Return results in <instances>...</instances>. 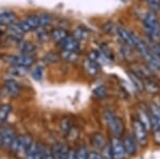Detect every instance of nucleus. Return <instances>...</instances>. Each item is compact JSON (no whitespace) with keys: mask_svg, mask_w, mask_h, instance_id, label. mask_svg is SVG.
<instances>
[{"mask_svg":"<svg viewBox=\"0 0 160 159\" xmlns=\"http://www.w3.org/2000/svg\"><path fill=\"white\" fill-rule=\"evenodd\" d=\"M143 25L146 33L152 40L157 41L160 37V22L156 13L148 11L143 18Z\"/></svg>","mask_w":160,"mask_h":159,"instance_id":"1","label":"nucleus"},{"mask_svg":"<svg viewBox=\"0 0 160 159\" xmlns=\"http://www.w3.org/2000/svg\"><path fill=\"white\" fill-rule=\"evenodd\" d=\"M104 117H105V121L107 123L108 127L110 128L111 132H112L115 137H118V136H121L123 134L124 125L120 117H118L112 111H109V110H106Z\"/></svg>","mask_w":160,"mask_h":159,"instance_id":"2","label":"nucleus"},{"mask_svg":"<svg viewBox=\"0 0 160 159\" xmlns=\"http://www.w3.org/2000/svg\"><path fill=\"white\" fill-rule=\"evenodd\" d=\"M149 113L152 117V130L154 132L155 142L160 144V107L156 104L149 106Z\"/></svg>","mask_w":160,"mask_h":159,"instance_id":"3","label":"nucleus"},{"mask_svg":"<svg viewBox=\"0 0 160 159\" xmlns=\"http://www.w3.org/2000/svg\"><path fill=\"white\" fill-rule=\"evenodd\" d=\"M18 27L20 28L22 32H30L33 30H38L40 28H42L41 26V19H40V15H31L28 18H26L22 22H18Z\"/></svg>","mask_w":160,"mask_h":159,"instance_id":"4","label":"nucleus"},{"mask_svg":"<svg viewBox=\"0 0 160 159\" xmlns=\"http://www.w3.org/2000/svg\"><path fill=\"white\" fill-rule=\"evenodd\" d=\"M133 127V132H135V138L137 142L142 147L148 144V130L143 126V124L139 121V120H135L132 123Z\"/></svg>","mask_w":160,"mask_h":159,"instance_id":"5","label":"nucleus"},{"mask_svg":"<svg viewBox=\"0 0 160 159\" xmlns=\"http://www.w3.org/2000/svg\"><path fill=\"white\" fill-rule=\"evenodd\" d=\"M111 152H112V159H125L128 155L124 147V142H122L118 138H112L110 143Z\"/></svg>","mask_w":160,"mask_h":159,"instance_id":"6","label":"nucleus"},{"mask_svg":"<svg viewBox=\"0 0 160 159\" xmlns=\"http://www.w3.org/2000/svg\"><path fill=\"white\" fill-rule=\"evenodd\" d=\"M13 65L16 66H22V67H30L35 62V59L32 55H18V56H13L10 60Z\"/></svg>","mask_w":160,"mask_h":159,"instance_id":"7","label":"nucleus"},{"mask_svg":"<svg viewBox=\"0 0 160 159\" xmlns=\"http://www.w3.org/2000/svg\"><path fill=\"white\" fill-rule=\"evenodd\" d=\"M61 50H68V51H76L78 52L80 49V42L74 37H68L64 38L62 42L59 43Z\"/></svg>","mask_w":160,"mask_h":159,"instance_id":"8","label":"nucleus"},{"mask_svg":"<svg viewBox=\"0 0 160 159\" xmlns=\"http://www.w3.org/2000/svg\"><path fill=\"white\" fill-rule=\"evenodd\" d=\"M117 34L118 35V37L122 40V42L124 44L135 48V34H133V33L129 32L128 30H126L125 28L118 27Z\"/></svg>","mask_w":160,"mask_h":159,"instance_id":"9","label":"nucleus"},{"mask_svg":"<svg viewBox=\"0 0 160 159\" xmlns=\"http://www.w3.org/2000/svg\"><path fill=\"white\" fill-rule=\"evenodd\" d=\"M17 136L15 132L11 128H2V140H1V147L2 148H10L12 142Z\"/></svg>","mask_w":160,"mask_h":159,"instance_id":"10","label":"nucleus"},{"mask_svg":"<svg viewBox=\"0 0 160 159\" xmlns=\"http://www.w3.org/2000/svg\"><path fill=\"white\" fill-rule=\"evenodd\" d=\"M33 140L30 136H22V137H19V145L18 148H17L16 154L18 156H26V153H27L28 148L30 147V145L32 144Z\"/></svg>","mask_w":160,"mask_h":159,"instance_id":"11","label":"nucleus"},{"mask_svg":"<svg viewBox=\"0 0 160 159\" xmlns=\"http://www.w3.org/2000/svg\"><path fill=\"white\" fill-rule=\"evenodd\" d=\"M51 151H52V155L55 159H68L69 150L66 145L62 144V143H57L51 147Z\"/></svg>","mask_w":160,"mask_h":159,"instance_id":"12","label":"nucleus"},{"mask_svg":"<svg viewBox=\"0 0 160 159\" xmlns=\"http://www.w3.org/2000/svg\"><path fill=\"white\" fill-rule=\"evenodd\" d=\"M4 91H6L7 95L11 96V97H16L18 96L20 88L18 86V83L14 80H7L4 83Z\"/></svg>","mask_w":160,"mask_h":159,"instance_id":"13","label":"nucleus"},{"mask_svg":"<svg viewBox=\"0 0 160 159\" xmlns=\"http://www.w3.org/2000/svg\"><path fill=\"white\" fill-rule=\"evenodd\" d=\"M138 120L140 121L143 126L146 128V130L152 129V117L151 113H148L144 108L138 110Z\"/></svg>","mask_w":160,"mask_h":159,"instance_id":"14","label":"nucleus"},{"mask_svg":"<svg viewBox=\"0 0 160 159\" xmlns=\"http://www.w3.org/2000/svg\"><path fill=\"white\" fill-rule=\"evenodd\" d=\"M83 66H84V70L90 76H95L97 75V73L99 72L100 70V65L97 62H95L94 60L92 59H87L84 60V63H83Z\"/></svg>","mask_w":160,"mask_h":159,"instance_id":"15","label":"nucleus"},{"mask_svg":"<svg viewBox=\"0 0 160 159\" xmlns=\"http://www.w3.org/2000/svg\"><path fill=\"white\" fill-rule=\"evenodd\" d=\"M91 141H92V144L99 151H102L108 145L107 140H106V138L104 137V135L99 134V132H96V134L93 135Z\"/></svg>","mask_w":160,"mask_h":159,"instance_id":"16","label":"nucleus"},{"mask_svg":"<svg viewBox=\"0 0 160 159\" xmlns=\"http://www.w3.org/2000/svg\"><path fill=\"white\" fill-rule=\"evenodd\" d=\"M128 76H129L133 87H135L138 91H144V90H145L144 89V79L141 78L140 75H138L136 72H129Z\"/></svg>","mask_w":160,"mask_h":159,"instance_id":"17","label":"nucleus"},{"mask_svg":"<svg viewBox=\"0 0 160 159\" xmlns=\"http://www.w3.org/2000/svg\"><path fill=\"white\" fill-rule=\"evenodd\" d=\"M136 138H133L132 136H126L125 140H124V147L127 152L128 155H133L137 151V145H136Z\"/></svg>","mask_w":160,"mask_h":159,"instance_id":"18","label":"nucleus"},{"mask_svg":"<svg viewBox=\"0 0 160 159\" xmlns=\"http://www.w3.org/2000/svg\"><path fill=\"white\" fill-rule=\"evenodd\" d=\"M16 19L14 13L12 12H3L0 13V26H7L12 25Z\"/></svg>","mask_w":160,"mask_h":159,"instance_id":"19","label":"nucleus"},{"mask_svg":"<svg viewBox=\"0 0 160 159\" xmlns=\"http://www.w3.org/2000/svg\"><path fill=\"white\" fill-rule=\"evenodd\" d=\"M50 35H51V37H52V40L55 41V42L60 43L65 37H68V33L66 30L62 29V28H56L55 30H52V32H51Z\"/></svg>","mask_w":160,"mask_h":159,"instance_id":"20","label":"nucleus"},{"mask_svg":"<svg viewBox=\"0 0 160 159\" xmlns=\"http://www.w3.org/2000/svg\"><path fill=\"white\" fill-rule=\"evenodd\" d=\"M144 89L152 94H156L159 92L158 84L152 80V79H148V78H144Z\"/></svg>","mask_w":160,"mask_h":159,"instance_id":"21","label":"nucleus"},{"mask_svg":"<svg viewBox=\"0 0 160 159\" xmlns=\"http://www.w3.org/2000/svg\"><path fill=\"white\" fill-rule=\"evenodd\" d=\"M19 49L24 55H33V52L35 51V46L29 42H20Z\"/></svg>","mask_w":160,"mask_h":159,"instance_id":"22","label":"nucleus"},{"mask_svg":"<svg viewBox=\"0 0 160 159\" xmlns=\"http://www.w3.org/2000/svg\"><path fill=\"white\" fill-rule=\"evenodd\" d=\"M61 58L66 62H75L78 59V52L76 51H68L62 50L61 51Z\"/></svg>","mask_w":160,"mask_h":159,"instance_id":"23","label":"nucleus"},{"mask_svg":"<svg viewBox=\"0 0 160 159\" xmlns=\"http://www.w3.org/2000/svg\"><path fill=\"white\" fill-rule=\"evenodd\" d=\"M73 37L75 38H77L79 42H80V41H86L87 38L89 37V32H88L84 28L78 27V28H76V29H75Z\"/></svg>","mask_w":160,"mask_h":159,"instance_id":"24","label":"nucleus"},{"mask_svg":"<svg viewBox=\"0 0 160 159\" xmlns=\"http://www.w3.org/2000/svg\"><path fill=\"white\" fill-rule=\"evenodd\" d=\"M10 112H11V106H9V105L4 104L0 107V125L7 121Z\"/></svg>","mask_w":160,"mask_h":159,"instance_id":"25","label":"nucleus"},{"mask_svg":"<svg viewBox=\"0 0 160 159\" xmlns=\"http://www.w3.org/2000/svg\"><path fill=\"white\" fill-rule=\"evenodd\" d=\"M38 148V144L35 142V141H33L32 144L30 145V147L28 148L27 153H26V156H25L26 159H34Z\"/></svg>","mask_w":160,"mask_h":159,"instance_id":"26","label":"nucleus"},{"mask_svg":"<svg viewBox=\"0 0 160 159\" xmlns=\"http://www.w3.org/2000/svg\"><path fill=\"white\" fill-rule=\"evenodd\" d=\"M107 93H108V91H107V89H106V87H104V86H100L93 91L94 96L96 97V98H99V99L104 98V97L107 96Z\"/></svg>","mask_w":160,"mask_h":159,"instance_id":"27","label":"nucleus"},{"mask_svg":"<svg viewBox=\"0 0 160 159\" xmlns=\"http://www.w3.org/2000/svg\"><path fill=\"white\" fill-rule=\"evenodd\" d=\"M61 128H62V132H63V134H65V135H68L69 132H73V126H72V124H71V122L68 121V120H63L61 123Z\"/></svg>","mask_w":160,"mask_h":159,"instance_id":"28","label":"nucleus"},{"mask_svg":"<svg viewBox=\"0 0 160 159\" xmlns=\"http://www.w3.org/2000/svg\"><path fill=\"white\" fill-rule=\"evenodd\" d=\"M32 77L33 79H35V80H42L43 78V68L40 67V66H38V67H35L34 70L32 71Z\"/></svg>","mask_w":160,"mask_h":159,"instance_id":"29","label":"nucleus"},{"mask_svg":"<svg viewBox=\"0 0 160 159\" xmlns=\"http://www.w3.org/2000/svg\"><path fill=\"white\" fill-rule=\"evenodd\" d=\"M102 159H112V152H111V147L109 144L102 151Z\"/></svg>","mask_w":160,"mask_h":159,"instance_id":"30","label":"nucleus"},{"mask_svg":"<svg viewBox=\"0 0 160 159\" xmlns=\"http://www.w3.org/2000/svg\"><path fill=\"white\" fill-rule=\"evenodd\" d=\"M89 157V152L86 147H79L77 151V158L78 159H88Z\"/></svg>","mask_w":160,"mask_h":159,"instance_id":"31","label":"nucleus"},{"mask_svg":"<svg viewBox=\"0 0 160 159\" xmlns=\"http://www.w3.org/2000/svg\"><path fill=\"white\" fill-rule=\"evenodd\" d=\"M38 38L40 41H43V42L48 40V33L45 30V28H40V29H38Z\"/></svg>","mask_w":160,"mask_h":159,"instance_id":"32","label":"nucleus"},{"mask_svg":"<svg viewBox=\"0 0 160 159\" xmlns=\"http://www.w3.org/2000/svg\"><path fill=\"white\" fill-rule=\"evenodd\" d=\"M43 159H55L52 155V151L50 147H44L43 148Z\"/></svg>","mask_w":160,"mask_h":159,"instance_id":"33","label":"nucleus"},{"mask_svg":"<svg viewBox=\"0 0 160 159\" xmlns=\"http://www.w3.org/2000/svg\"><path fill=\"white\" fill-rule=\"evenodd\" d=\"M58 60H59V57L57 55H55V53H48L45 57V61L48 63H55Z\"/></svg>","mask_w":160,"mask_h":159,"instance_id":"34","label":"nucleus"},{"mask_svg":"<svg viewBox=\"0 0 160 159\" xmlns=\"http://www.w3.org/2000/svg\"><path fill=\"white\" fill-rule=\"evenodd\" d=\"M145 2H148L154 10H160V0H146Z\"/></svg>","mask_w":160,"mask_h":159,"instance_id":"35","label":"nucleus"},{"mask_svg":"<svg viewBox=\"0 0 160 159\" xmlns=\"http://www.w3.org/2000/svg\"><path fill=\"white\" fill-rule=\"evenodd\" d=\"M43 148H44V145L38 144V148L37 151V154H35L34 159H43Z\"/></svg>","mask_w":160,"mask_h":159,"instance_id":"36","label":"nucleus"},{"mask_svg":"<svg viewBox=\"0 0 160 159\" xmlns=\"http://www.w3.org/2000/svg\"><path fill=\"white\" fill-rule=\"evenodd\" d=\"M88 159H102V158L99 153L91 152V153H89V157H88Z\"/></svg>","mask_w":160,"mask_h":159,"instance_id":"37","label":"nucleus"},{"mask_svg":"<svg viewBox=\"0 0 160 159\" xmlns=\"http://www.w3.org/2000/svg\"><path fill=\"white\" fill-rule=\"evenodd\" d=\"M68 159H78V158H77V151L69 150L68 151Z\"/></svg>","mask_w":160,"mask_h":159,"instance_id":"38","label":"nucleus"},{"mask_svg":"<svg viewBox=\"0 0 160 159\" xmlns=\"http://www.w3.org/2000/svg\"><path fill=\"white\" fill-rule=\"evenodd\" d=\"M141 1H144V2H145V1H146V0H141Z\"/></svg>","mask_w":160,"mask_h":159,"instance_id":"39","label":"nucleus"}]
</instances>
